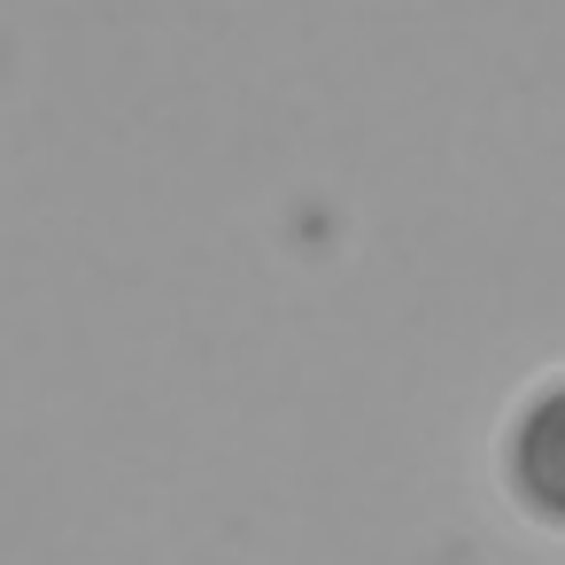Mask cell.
Returning <instances> with one entry per match:
<instances>
[{
  "label": "cell",
  "mask_w": 565,
  "mask_h": 565,
  "mask_svg": "<svg viewBox=\"0 0 565 565\" xmlns=\"http://www.w3.org/2000/svg\"><path fill=\"white\" fill-rule=\"evenodd\" d=\"M495 472H503V495L519 503V519L565 534V372H550L519 395V411L503 418V441H495Z\"/></svg>",
  "instance_id": "1"
}]
</instances>
